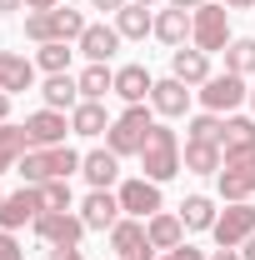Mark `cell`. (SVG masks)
Instances as JSON below:
<instances>
[{"label": "cell", "instance_id": "1", "mask_svg": "<svg viewBox=\"0 0 255 260\" xmlns=\"http://www.w3.org/2000/svg\"><path fill=\"white\" fill-rule=\"evenodd\" d=\"M150 130H155L150 100H145V105H125V110L110 120V130H105V150H115L120 160H125V155H140L145 140H150Z\"/></svg>", "mask_w": 255, "mask_h": 260}, {"label": "cell", "instance_id": "2", "mask_svg": "<svg viewBox=\"0 0 255 260\" xmlns=\"http://www.w3.org/2000/svg\"><path fill=\"white\" fill-rule=\"evenodd\" d=\"M180 135L170 125H160L155 120V130H150V140H145V150H140V170H145V180H155V185H165V180H175L185 165H180Z\"/></svg>", "mask_w": 255, "mask_h": 260}, {"label": "cell", "instance_id": "3", "mask_svg": "<svg viewBox=\"0 0 255 260\" xmlns=\"http://www.w3.org/2000/svg\"><path fill=\"white\" fill-rule=\"evenodd\" d=\"M80 160H85V155H75L70 145H45V150H35V145H30L25 160L15 165V170H20L25 185H45V180H70V175L80 170Z\"/></svg>", "mask_w": 255, "mask_h": 260}, {"label": "cell", "instance_id": "4", "mask_svg": "<svg viewBox=\"0 0 255 260\" xmlns=\"http://www.w3.org/2000/svg\"><path fill=\"white\" fill-rule=\"evenodd\" d=\"M85 25H90V20H85L80 10H70V5L30 10V15H25V35H30L35 45H50V40H65V45H70V40H80V35H85Z\"/></svg>", "mask_w": 255, "mask_h": 260}, {"label": "cell", "instance_id": "5", "mask_svg": "<svg viewBox=\"0 0 255 260\" xmlns=\"http://www.w3.org/2000/svg\"><path fill=\"white\" fill-rule=\"evenodd\" d=\"M190 45L195 50H205V55H220L225 45H230V40H235V35H230V10H225L220 0H205V5H200V10H190Z\"/></svg>", "mask_w": 255, "mask_h": 260}, {"label": "cell", "instance_id": "6", "mask_svg": "<svg viewBox=\"0 0 255 260\" xmlns=\"http://www.w3.org/2000/svg\"><path fill=\"white\" fill-rule=\"evenodd\" d=\"M195 95H200V105H205V110H215V115H235V110L250 100V85H245V75L220 70V75H210Z\"/></svg>", "mask_w": 255, "mask_h": 260}, {"label": "cell", "instance_id": "7", "mask_svg": "<svg viewBox=\"0 0 255 260\" xmlns=\"http://www.w3.org/2000/svg\"><path fill=\"white\" fill-rule=\"evenodd\" d=\"M210 235H215V245H220V250H240V245L255 235V205H250V200L225 205L220 215H215V225H210Z\"/></svg>", "mask_w": 255, "mask_h": 260}, {"label": "cell", "instance_id": "8", "mask_svg": "<svg viewBox=\"0 0 255 260\" xmlns=\"http://www.w3.org/2000/svg\"><path fill=\"white\" fill-rule=\"evenodd\" d=\"M215 185H220V200H225V205L250 200V195H255V150H245V155H225Z\"/></svg>", "mask_w": 255, "mask_h": 260}, {"label": "cell", "instance_id": "9", "mask_svg": "<svg viewBox=\"0 0 255 260\" xmlns=\"http://www.w3.org/2000/svg\"><path fill=\"white\" fill-rule=\"evenodd\" d=\"M35 215H45V200H40V185H20L0 200V230H20L35 225Z\"/></svg>", "mask_w": 255, "mask_h": 260}, {"label": "cell", "instance_id": "10", "mask_svg": "<svg viewBox=\"0 0 255 260\" xmlns=\"http://www.w3.org/2000/svg\"><path fill=\"white\" fill-rule=\"evenodd\" d=\"M120 210L125 215H135V220H150V215H160L165 210V200H160V185L155 180H145V175H135V180H120Z\"/></svg>", "mask_w": 255, "mask_h": 260}, {"label": "cell", "instance_id": "11", "mask_svg": "<svg viewBox=\"0 0 255 260\" xmlns=\"http://www.w3.org/2000/svg\"><path fill=\"white\" fill-rule=\"evenodd\" d=\"M85 220L80 215H70V210H45V215H35V235L45 240V245H80L85 240Z\"/></svg>", "mask_w": 255, "mask_h": 260}, {"label": "cell", "instance_id": "12", "mask_svg": "<svg viewBox=\"0 0 255 260\" xmlns=\"http://www.w3.org/2000/svg\"><path fill=\"white\" fill-rule=\"evenodd\" d=\"M110 250L120 260H155V245L145 235V220H135V215H120V225L110 230Z\"/></svg>", "mask_w": 255, "mask_h": 260}, {"label": "cell", "instance_id": "13", "mask_svg": "<svg viewBox=\"0 0 255 260\" xmlns=\"http://www.w3.org/2000/svg\"><path fill=\"white\" fill-rule=\"evenodd\" d=\"M120 215H125V210H120V195L115 190H90L80 200V220L90 230H105V235H110V230L120 225Z\"/></svg>", "mask_w": 255, "mask_h": 260}, {"label": "cell", "instance_id": "14", "mask_svg": "<svg viewBox=\"0 0 255 260\" xmlns=\"http://www.w3.org/2000/svg\"><path fill=\"white\" fill-rule=\"evenodd\" d=\"M25 130H30V145H35V150H45V145H65V135H70V115L40 105L30 120H25Z\"/></svg>", "mask_w": 255, "mask_h": 260}, {"label": "cell", "instance_id": "15", "mask_svg": "<svg viewBox=\"0 0 255 260\" xmlns=\"http://www.w3.org/2000/svg\"><path fill=\"white\" fill-rule=\"evenodd\" d=\"M150 110L165 115V120H180V115L190 110V85H185V80H175V75L155 80V90H150Z\"/></svg>", "mask_w": 255, "mask_h": 260}, {"label": "cell", "instance_id": "16", "mask_svg": "<svg viewBox=\"0 0 255 260\" xmlns=\"http://www.w3.org/2000/svg\"><path fill=\"white\" fill-rule=\"evenodd\" d=\"M75 50L90 65H110V55L120 50V30H115V25H85V35L75 40Z\"/></svg>", "mask_w": 255, "mask_h": 260}, {"label": "cell", "instance_id": "17", "mask_svg": "<svg viewBox=\"0 0 255 260\" xmlns=\"http://www.w3.org/2000/svg\"><path fill=\"white\" fill-rule=\"evenodd\" d=\"M170 75H175V80H185V85H205L215 70H210V55H205V50L180 45V50H170Z\"/></svg>", "mask_w": 255, "mask_h": 260}, {"label": "cell", "instance_id": "18", "mask_svg": "<svg viewBox=\"0 0 255 260\" xmlns=\"http://www.w3.org/2000/svg\"><path fill=\"white\" fill-rule=\"evenodd\" d=\"M35 85V60H25L20 50H0V90L5 95H20Z\"/></svg>", "mask_w": 255, "mask_h": 260}, {"label": "cell", "instance_id": "19", "mask_svg": "<svg viewBox=\"0 0 255 260\" xmlns=\"http://www.w3.org/2000/svg\"><path fill=\"white\" fill-rule=\"evenodd\" d=\"M155 90V75L145 70V65H120L115 70V95L125 100V105H145Z\"/></svg>", "mask_w": 255, "mask_h": 260}, {"label": "cell", "instance_id": "20", "mask_svg": "<svg viewBox=\"0 0 255 260\" xmlns=\"http://www.w3.org/2000/svg\"><path fill=\"white\" fill-rule=\"evenodd\" d=\"M180 165H185L190 175H220L225 150L215 145V140H185V150H180Z\"/></svg>", "mask_w": 255, "mask_h": 260}, {"label": "cell", "instance_id": "21", "mask_svg": "<svg viewBox=\"0 0 255 260\" xmlns=\"http://www.w3.org/2000/svg\"><path fill=\"white\" fill-rule=\"evenodd\" d=\"M190 10H175V5H165V10H155V40L160 45H170V50H180L185 40H190Z\"/></svg>", "mask_w": 255, "mask_h": 260}, {"label": "cell", "instance_id": "22", "mask_svg": "<svg viewBox=\"0 0 255 260\" xmlns=\"http://www.w3.org/2000/svg\"><path fill=\"white\" fill-rule=\"evenodd\" d=\"M80 175L90 180V190H110V185L120 180V155H115V150H90V155L80 160Z\"/></svg>", "mask_w": 255, "mask_h": 260}, {"label": "cell", "instance_id": "23", "mask_svg": "<svg viewBox=\"0 0 255 260\" xmlns=\"http://www.w3.org/2000/svg\"><path fill=\"white\" fill-rule=\"evenodd\" d=\"M40 100H45L50 110H65V115H70V110L80 105V80H75L70 70H65V75H45V85H40Z\"/></svg>", "mask_w": 255, "mask_h": 260}, {"label": "cell", "instance_id": "24", "mask_svg": "<svg viewBox=\"0 0 255 260\" xmlns=\"http://www.w3.org/2000/svg\"><path fill=\"white\" fill-rule=\"evenodd\" d=\"M145 235H150V245L165 255V250L185 245V220H180V215H170V210H160V215H150V220H145Z\"/></svg>", "mask_w": 255, "mask_h": 260}, {"label": "cell", "instance_id": "25", "mask_svg": "<svg viewBox=\"0 0 255 260\" xmlns=\"http://www.w3.org/2000/svg\"><path fill=\"white\" fill-rule=\"evenodd\" d=\"M70 130L75 135H85V140H95L110 130V115H105V100H80L75 110H70Z\"/></svg>", "mask_w": 255, "mask_h": 260}, {"label": "cell", "instance_id": "26", "mask_svg": "<svg viewBox=\"0 0 255 260\" xmlns=\"http://www.w3.org/2000/svg\"><path fill=\"white\" fill-rule=\"evenodd\" d=\"M115 30H120V40H145V35H155L150 5H135V0H130L125 10H115Z\"/></svg>", "mask_w": 255, "mask_h": 260}, {"label": "cell", "instance_id": "27", "mask_svg": "<svg viewBox=\"0 0 255 260\" xmlns=\"http://www.w3.org/2000/svg\"><path fill=\"white\" fill-rule=\"evenodd\" d=\"M220 150H225V155H245V150H255V115H225Z\"/></svg>", "mask_w": 255, "mask_h": 260}, {"label": "cell", "instance_id": "28", "mask_svg": "<svg viewBox=\"0 0 255 260\" xmlns=\"http://www.w3.org/2000/svg\"><path fill=\"white\" fill-rule=\"evenodd\" d=\"M25 150H30V130L5 120V125H0V175H5V170H15V165L25 160Z\"/></svg>", "mask_w": 255, "mask_h": 260}, {"label": "cell", "instance_id": "29", "mask_svg": "<svg viewBox=\"0 0 255 260\" xmlns=\"http://www.w3.org/2000/svg\"><path fill=\"white\" fill-rule=\"evenodd\" d=\"M75 80H80V100H105V95H115V70H110V65H85Z\"/></svg>", "mask_w": 255, "mask_h": 260}, {"label": "cell", "instance_id": "30", "mask_svg": "<svg viewBox=\"0 0 255 260\" xmlns=\"http://www.w3.org/2000/svg\"><path fill=\"white\" fill-rule=\"evenodd\" d=\"M175 215L185 220V230H210V225H215V215H220V210H215V200H210V195H185Z\"/></svg>", "mask_w": 255, "mask_h": 260}, {"label": "cell", "instance_id": "31", "mask_svg": "<svg viewBox=\"0 0 255 260\" xmlns=\"http://www.w3.org/2000/svg\"><path fill=\"white\" fill-rule=\"evenodd\" d=\"M220 55H225V70H235V75L250 80V75H255V35H235Z\"/></svg>", "mask_w": 255, "mask_h": 260}, {"label": "cell", "instance_id": "32", "mask_svg": "<svg viewBox=\"0 0 255 260\" xmlns=\"http://www.w3.org/2000/svg\"><path fill=\"white\" fill-rule=\"evenodd\" d=\"M70 55H75V50H70L65 40H50V45L35 50V70H45V75H65V70H70Z\"/></svg>", "mask_w": 255, "mask_h": 260}, {"label": "cell", "instance_id": "33", "mask_svg": "<svg viewBox=\"0 0 255 260\" xmlns=\"http://www.w3.org/2000/svg\"><path fill=\"white\" fill-rule=\"evenodd\" d=\"M220 135H225V115H215V110H205V115L190 120V140H215L220 145Z\"/></svg>", "mask_w": 255, "mask_h": 260}, {"label": "cell", "instance_id": "34", "mask_svg": "<svg viewBox=\"0 0 255 260\" xmlns=\"http://www.w3.org/2000/svg\"><path fill=\"white\" fill-rule=\"evenodd\" d=\"M40 200H45V210H70V180H45Z\"/></svg>", "mask_w": 255, "mask_h": 260}, {"label": "cell", "instance_id": "35", "mask_svg": "<svg viewBox=\"0 0 255 260\" xmlns=\"http://www.w3.org/2000/svg\"><path fill=\"white\" fill-rule=\"evenodd\" d=\"M0 260H25L20 240H15V230H0Z\"/></svg>", "mask_w": 255, "mask_h": 260}, {"label": "cell", "instance_id": "36", "mask_svg": "<svg viewBox=\"0 0 255 260\" xmlns=\"http://www.w3.org/2000/svg\"><path fill=\"white\" fill-rule=\"evenodd\" d=\"M45 260H85L80 245H45Z\"/></svg>", "mask_w": 255, "mask_h": 260}, {"label": "cell", "instance_id": "37", "mask_svg": "<svg viewBox=\"0 0 255 260\" xmlns=\"http://www.w3.org/2000/svg\"><path fill=\"white\" fill-rule=\"evenodd\" d=\"M160 260H210L205 250H195V245H175V250H165Z\"/></svg>", "mask_w": 255, "mask_h": 260}, {"label": "cell", "instance_id": "38", "mask_svg": "<svg viewBox=\"0 0 255 260\" xmlns=\"http://www.w3.org/2000/svg\"><path fill=\"white\" fill-rule=\"evenodd\" d=\"M90 5H95V10H110V15H115V10H125L130 0H90Z\"/></svg>", "mask_w": 255, "mask_h": 260}, {"label": "cell", "instance_id": "39", "mask_svg": "<svg viewBox=\"0 0 255 260\" xmlns=\"http://www.w3.org/2000/svg\"><path fill=\"white\" fill-rule=\"evenodd\" d=\"M55 5H65V0H25V10H55Z\"/></svg>", "mask_w": 255, "mask_h": 260}, {"label": "cell", "instance_id": "40", "mask_svg": "<svg viewBox=\"0 0 255 260\" xmlns=\"http://www.w3.org/2000/svg\"><path fill=\"white\" fill-rule=\"evenodd\" d=\"M225 10H255V0H220Z\"/></svg>", "mask_w": 255, "mask_h": 260}, {"label": "cell", "instance_id": "41", "mask_svg": "<svg viewBox=\"0 0 255 260\" xmlns=\"http://www.w3.org/2000/svg\"><path fill=\"white\" fill-rule=\"evenodd\" d=\"M210 260H245L240 250H210Z\"/></svg>", "mask_w": 255, "mask_h": 260}, {"label": "cell", "instance_id": "42", "mask_svg": "<svg viewBox=\"0 0 255 260\" xmlns=\"http://www.w3.org/2000/svg\"><path fill=\"white\" fill-rule=\"evenodd\" d=\"M170 5H175V10H200L205 0H170Z\"/></svg>", "mask_w": 255, "mask_h": 260}, {"label": "cell", "instance_id": "43", "mask_svg": "<svg viewBox=\"0 0 255 260\" xmlns=\"http://www.w3.org/2000/svg\"><path fill=\"white\" fill-rule=\"evenodd\" d=\"M5 115H10V95L0 90V125H5Z\"/></svg>", "mask_w": 255, "mask_h": 260}, {"label": "cell", "instance_id": "44", "mask_svg": "<svg viewBox=\"0 0 255 260\" xmlns=\"http://www.w3.org/2000/svg\"><path fill=\"white\" fill-rule=\"evenodd\" d=\"M240 255H245V260H255V235L245 240V245H240Z\"/></svg>", "mask_w": 255, "mask_h": 260}, {"label": "cell", "instance_id": "45", "mask_svg": "<svg viewBox=\"0 0 255 260\" xmlns=\"http://www.w3.org/2000/svg\"><path fill=\"white\" fill-rule=\"evenodd\" d=\"M0 10H25V0H0Z\"/></svg>", "mask_w": 255, "mask_h": 260}, {"label": "cell", "instance_id": "46", "mask_svg": "<svg viewBox=\"0 0 255 260\" xmlns=\"http://www.w3.org/2000/svg\"><path fill=\"white\" fill-rule=\"evenodd\" d=\"M250 115H255V85H250Z\"/></svg>", "mask_w": 255, "mask_h": 260}, {"label": "cell", "instance_id": "47", "mask_svg": "<svg viewBox=\"0 0 255 260\" xmlns=\"http://www.w3.org/2000/svg\"><path fill=\"white\" fill-rule=\"evenodd\" d=\"M135 5H155V0H135Z\"/></svg>", "mask_w": 255, "mask_h": 260}, {"label": "cell", "instance_id": "48", "mask_svg": "<svg viewBox=\"0 0 255 260\" xmlns=\"http://www.w3.org/2000/svg\"><path fill=\"white\" fill-rule=\"evenodd\" d=\"M0 200H5V190H0Z\"/></svg>", "mask_w": 255, "mask_h": 260}]
</instances>
